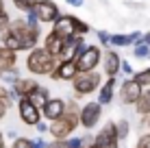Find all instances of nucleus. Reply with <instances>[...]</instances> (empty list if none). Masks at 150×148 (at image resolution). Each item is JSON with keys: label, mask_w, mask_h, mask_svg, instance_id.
<instances>
[{"label": "nucleus", "mask_w": 150, "mask_h": 148, "mask_svg": "<svg viewBox=\"0 0 150 148\" xmlns=\"http://www.w3.org/2000/svg\"><path fill=\"white\" fill-rule=\"evenodd\" d=\"M2 35V44L9 46L13 50H33L37 48V42H39V28H33L28 26L26 20H13L11 26H9Z\"/></svg>", "instance_id": "1"}, {"label": "nucleus", "mask_w": 150, "mask_h": 148, "mask_svg": "<svg viewBox=\"0 0 150 148\" xmlns=\"http://www.w3.org/2000/svg\"><path fill=\"white\" fill-rule=\"evenodd\" d=\"M57 65H59V59H57L48 48H33L28 52V57H26V70L35 76L52 74Z\"/></svg>", "instance_id": "2"}, {"label": "nucleus", "mask_w": 150, "mask_h": 148, "mask_svg": "<svg viewBox=\"0 0 150 148\" xmlns=\"http://www.w3.org/2000/svg\"><path fill=\"white\" fill-rule=\"evenodd\" d=\"M52 30L68 39V37H74V35H87L89 33V24L79 20V18H74V15H61L52 24Z\"/></svg>", "instance_id": "3"}, {"label": "nucleus", "mask_w": 150, "mask_h": 148, "mask_svg": "<svg viewBox=\"0 0 150 148\" xmlns=\"http://www.w3.org/2000/svg\"><path fill=\"white\" fill-rule=\"evenodd\" d=\"M72 87H74L76 96H89L102 87V79L96 70L94 72H79V76L72 81Z\"/></svg>", "instance_id": "4"}, {"label": "nucleus", "mask_w": 150, "mask_h": 148, "mask_svg": "<svg viewBox=\"0 0 150 148\" xmlns=\"http://www.w3.org/2000/svg\"><path fill=\"white\" fill-rule=\"evenodd\" d=\"M102 50H100V46H96V44H87V48L83 50V55L81 57H76V65H79V72H94L96 70V65L102 61Z\"/></svg>", "instance_id": "5"}, {"label": "nucleus", "mask_w": 150, "mask_h": 148, "mask_svg": "<svg viewBox=\"0 0 150 148\" xmlns=\"http://www.w3.org/2000/svg\"><path fill=\"white\" fill-rule=\"evenodd\" d=\"M18 113H20V120L26 126H37L41 122V109L26 96L18 98Z\"/></svg>", "instance_id": "6"}, {"label": "nucleus", "mask_w": 150, "mask_h": 148, "mask_svg": "<svg viewBox=\"0 0 150 148\" xmlns=\"http://www.w3.org/2000/svg\"><path fill=\"white\" fill-rule=\"evenodd\" d=\"M96 146L98 148H120V133H117V122H109L102 126V131L96 135Z\"/></svg>", "instance_id": "7"}, {"label": "nucleus", "mask_w": 150, "mask_h": 148, "mask_svg": "<svg viewBox=\"0 0 150 148\" xmlns=\"http://www.w3.org/2000/svg\"><path fill=\"white\" fill-rule=\"evenodd\" d=\"M35 15L39 18L41 24H54L57 20L61 18V11L59 7H57V2H52V0H39L37 4H35Z\"/></svg>", "instance_id": "8"}, {"label": "nucleus", "mask_w": 150, "mask_h": 148, "mask_svg": "<svg viewBox=\"0 0 150 148\" xmlns=\"http://www.w3.org/2000/svg\"><path fill=\"white\" fill-rule=\"evenodd\" d=\"M144 89H146V87H142L133 76H128V79L122 83V87H120V100L124 105H135L137 100L142 98Z\"/></svg>", "instance_id": "9"}, {"label": "nucleus", "mask_w": 150, "mask_h": 148, "mask_svg": "<svg viewBox=\"0 0 150 148\" xmlns=\"http://www.w3.org/2000/svg\"><path fill=\"white\" fill-rule=\"evenodd\" d=\"M102 115V105L100 103H87L81 107V126L83 129H94L100 122Z\"/></svg>", "instance_id": "10"}, {"label": "nucleus", "mask_w": 150, "mask_h": 148, "mask_svg": "<svg viewBox=\"0 0 150 148\" xmlns=\"http://www.w3.org/2000/svg\"><path fill=\"white\" fill-rule=\"evenodd\" d=\"M65 109H68V103L63 98H50L48 103L41 105V115L52 122V120H59L65 113Z\"/></svg>", "instance_id": "11"}, {"label": "nucleus", "mask_w": 150, "mask_h": 148, "mask_svg": "<svg viewBox=\"0 0 150 148\" xmlns=\"http://www.w3.org/2000/svg\"><path fill=\"white\" fill-rule=\"evenodd\" d=\"M54 81H74L79 76V65H76L74 59L68 61H59V65L54 68V72L50 74Z\"/></svg>", "instance_id": "12"}, {"label": "nucleus", "mask_w": 150, "mask_h": 148, "mask_svg": "<svg viewBox=\"0 0 150 148\" xmlns=\"http://www.w3.org/2000/svg\"><path fill=\"white\" fill-rule=\"evenodd\" d=\"M74 129H76V126L72 124L65 115H61L59 120H52V122H50V135H52L54 140H65V137H68Z\"/></svg>", "instance_id": "13"}, {"label": "nucleus", "mask_w": 150, "mask_h": 148, "mask_svg": "<svg viewBox=\"0 0 150 148\" xmlns=\"http://www.w3.org/2000/svg\"><path fill=\"white\" fill-rule=\"evenodd\" d=\"M102 68H105L107 76H117V72H122V59L115 50H107L102 57Z\"/></svg>", "instance_id": "14"}, {"label": "nucleus", "mask_w": 150, "mask_h": 148, "mask_svg": "<svg viewBox=\"0 0 150 148\" xmlns=\"http://www.w3.org/2000/svg\"><path fill=\"white\" fill-rule=\"evenodd\" d=\"M15 63H18V50L9 48V46H0V74L9 72V70L15 68Z\"/></svg>", "instance_id": "15"}, {"label": "nucleus", "mask_w": 150, "mask_h": 148, "mask_svg": "<svg viewBox=\"0 0 150 148\" xmlns=\"http://www.w3.org/2000/svg\"><path fill=\"white\" fill-rule=\"evenodd\" d=\"M44 48H48L57 59H61V52H63V48H65V37H61L59 33L50 30V33L44 37Z\"/></svg>", "instance_id": "16"}, {"label": "nucleus", "mask_w": 150, "mask_h": 148, "mask_svg": "<svg viewBox=\"0 0 150 148\" xmlns=\"http://www.w3.org/2000/svg\"><path fill=\"white\" fill-rule=\"evenodd\" d=\"M37 89H39V83H37V81H33V79H20L18 83L13 85V91L18 94V98H24V96L30 98Z\"/></svg>", "instance_id": "17"}, {"label": "nucleus", "mask_w": 150, "mask_h": 148, "mask_svg": "<svg viewBox=\"0 0 150 148\" xmlns=\"http://www.w3.org/2000/svg\"><path fill=\"white\" fill-rule=\"evenodd\" d=\"M115 76H109V79L102 83V87L98 89V103L100 105H109L113 100V91H115Z\"/></svg>", "instance_id": "18"}, {"label": "nucleus", "mask_w": 150, "mask_h": 148, "mask_svg": "<svg viewBox=\"0 0 150 148\" xmlns=\"http://www.w3.org/2000/svg\"><path fill=\"white\" fill-rule=\"evenodd\" d=\"M135 109L139 115H150V89H144L142 98L135 103Z\"/></svg>", "instance_id": "19"}, {"label": "nucleus", "mask_w": 150, "mask_h": 148, "mask_svg": "<svg viewBox=\"0 0 150 148\" xmlns=\"http://www.w3.org/2000/svg\"><path fill=\"white\" fill-rule=\"evenodd\" d=\"M15 98H18V94L13 91V87H7L4 83H0V103L7 105L9 109H11V105H13Z\"/></svg>", "instance_id": "20"}, {"label": "nucleus", "mask_w": 150, "mask_h": 148, "mask_svg": "<svg viewBox=\"0 0 150 148\" xmlns=\"http://www.w3.org/2000/svg\"><path fill=\"white\" fill-rule=\"evenodd\" d=\"M133 35H122V33H115L111 35V46H117V48H124V46H133Z\"/></svg>", "instance_id": "21"}, {"label": "nucleus", "mask_w": 150, "mask_h": 148, "mask_svg": "<svg viewBox=\"0 0 150 148\" xmlns=\"http://www.w3.org/2000/svg\"><path fill=\"white\" fill-rule=\"evenodd\" d=\"M133 55H135L137 59H150V46L144 44V39H142V42H137L133 46Z\"/></svg>", "instance_id": "22"}, {"label": "nucleus", "mask_w": 150, "mask_h": 148, "mask_svg": "<svg viewBox=\"0 0 150 148\" xmlns=\"http://www.w3.org/2000/svg\"><path fill=\"white\" fill-rule=\"evenodd\" d=\"M48 96H50V91L46 89V87H41V85H39V89L35 91L33 96H30V100H33L35 105H37V103H39V105H44V103H48V100H50Z\"/></svg>", "instance_id": "23"}, {"label": "nucleus", "mask_w": 150, "mask_h": 148, "mask_svg": "<svg viewBox=\"0 0 150 148\" xmlns=\"http://www.w3.org/2000/svg\"><path fill=\"white\" fill-rule=\"evenodd\" d=\"M11 2L15 4V9H20V11L28 13V11H33V9H35V4H37L39 0H11Z\"/></svg>", "instance_id": "24"}, {"label": "nucleus", "mask_w": 150, "mask_h": 148, "mask_svg": "<svg viewBox=\"0 0 150 148\" xmlns=\"http://www.w3.org/2000/svg\"><path fill=\"white\" fill-rule=\"evenodd\" d=\"M133 79L137 81L142 87H150V68H146V70H139V72H135V76Z\"/></svg>", "instance_id": "25"}, {"label": "nucleus", "mask_w": 150, "mask_h": 148, "mask_svg": "<svg viewBox=\"0 0 150 148\" xmlns=\"http://www.w3.org/2000/svg\"><path fill=\"white\" fill-rule=\"evenodd\" d=\"M0 81H2L4 85H11V87H13V85L20 81V74H18V70L13 68V70H9V72H4L2 76H0Z\"/></svg>", "instance_id": "26"}, {"label": "nucleus", "mask_w": 150, "mask_h": 148, "mask_svg": "<svg viewBox=\"0 0 150 148\" xmlns=\"http://www.w3.org/2000/svg\"><path fill=\"white\" fill-rule=\"evenodd\" d=\"M13 148H35V140H28V137H15V140H13Z\"/></svg>", "instance_id": "27"}, {"label": "nucleus", "mask_w": 150, "mask_h": 148, "mask_svg": "<svg viewBox=\"0 0 150 148\" xmlns=\"http://www.w3.org/2000/svg\"><path fill=\"white\" fill-rule=\"evenodd\" d=\"M117 133H120V140L128 137V133H131V124H128V120H120V122H117Z\"/></svg>", "instance_id": "28"}, {"label": "nucleus", "mask_w": 150, "mask_h": 148, "mask_svg": "<svg viewBox=\"0 0 150 148\" xmlns=\"http://www.w3.org/2000/svg\"><path fill=\"white\" fill-rule=\"evenodd\" d=\"M11 22H13V20L9 18V13H7V11H4V13H0V33H4V30L11 26Z\"/></svg>", "instance_id": "29"}, {"label": "nucleus", "mask_w": 150, "mask_h": 148, "mask_svg": "<svg viewBox=\"0 0 150 148\" xmlns=\"http://www.w3.org/2000/svg\"><path fill=\"white\" fill-rule=\"evenodd\" d=\"M24 20H26V22H28V26H33V28H39V24H41V22H39V18L35 15V11H28Z\"/></svg>", "instance_id": "30"}, {"label": "nucleus", "mask_w": 150, "mask_h": 148, "mask_svg": "<svg viewBox=\"0 0 150 148\" xmlns=\"http://www.w3.org/2000/svg\"><path fill=\"white\" fill-rule=\"evenodd\" d=\"M98 42L100 46H111V35L107 30H98Z\"/></svg>", "instance_id": "31"}, {"label": "nucleus", "mask_w": 150, "mask_h": 148, "mask_svg": "<svg viewBox=\"0 0 150 148\" xmlns=\"http://www.w3.org/2000/svg\"><path fill=\"white\" fill-rule=\"evenodd\" d=\"M72 148H85L87 144V137H74V140H68Z\"/></svg>", "instance_id": "32"}, {"label": "nucleus", "mask_w": 150, "mask_h": 148, "mask_svg": "<svg viewBox=\"0 0 150 148\" xmlns=\"http://www.w3.org/2000/svg\"><path fill=\"white\" fill-rule=\"evenodd\" d=\"M48 148H72V146H70V142H65V140H54L52 144H48Z\"/></svg>", "instance_id": "33"}, {"label": "nucleus", "mask_w": 150, "mask_h": 148, "mask_svg": "<svg viewBox=\"0 0 150 148\" xmlns=\"http://www.w3.org/2000/svg\"><path fill=\"white\" fill-rule=\"evenodd\" d=\"M137 148H150V133L148 135H142L137 142Z\"/></svg>", "instance_id": "34"}, {"label": "nucleus", "mask_w": 150, "mask_h": 148, "mask_svg": "<svg viewBox=\"0 0 150 148\" xmlns=\"http://www.w3.org/2000/svg\"><path fill=\"white\" fill-rule=\"evenodd\" d=\"M122 72L126 74V76H135V72H133V65L126 63V61H122Z\"/></svg>", "instance_id": "35"}, {"label": "nucleus", "mask_w": 150, "mask_h": 148, "mask_svg": "<svg viewBox=\"0 0 150 148\" xmlns=\"http://www.w3.org/2000/svg\"><path fill=\"white\" fill-rule=\"evenodd\" d=\"M35 148H48V144L44 142V137H37V140H35Z\"/></svg>", "instance_id": "36"}, {"label": "nucleus", "mask_w": 150, "mask_h": 148, "mask_svg": "<svg viewBox=\"0 0 150 148\" xmlns=\"http://www.w3.org/2000/svg\"><path fill=\"white\" fill-rule=\"evenodd\" d=\"M65 2H68L70 7H74V9H79V7H83V0H65Z\"/></svg>", "instance_id": "37"}, {"label": "nucleus", "mask_w": 150, "mask_h": 148, "mask_svg": "<svg viewBox=\"0 0 150 148\" xmlns=\"http://www.w3.org/2000/svg\"><path fill=\"white\" fill-rule=\"evenodd\" d=\"M7 109H9V107H7V105H2V103H0V120H2V118H4V113H7Z\"/></svg>", "instance_id": "38"}, {"label": "nucleus", "mask_w": 150, "mask_h": 148, "mask_svg": "<svg viewBox=\"0 0 150 148\" xmlns=\"http://www.w3.org/2000/svg\"><path fill=\"white\" fill-rule=\"evenodd\" d=\"M142 39H144V44H148V46H150V30H148V33H144V37H142Z\"/></svg>", "instance_id": "39"}, {"label": "nucleus", "mask_w": 150, "mask_h": 148, "mask_svg": "<svg viewBox=\"0 0 150 148\" xmlns=\"http://www.w3.org/2000/svg\"><path fill=\"white\" fill-rule=\"evenodd\" d=\"M4 146H7V144H4V133L0 131V148H4Z\"/></svg>", "instance_id": "40"}, {"label": "nucleus", "mask_w": 150, "mask_h": 148, "mask_svg": "<svg viewBox=\"0 0 150 148\" xmlns=\"http://www.w3.org/2000/svg\"><path fill=\"white\" fill-rule=\"evenodd\" d=\"M0 13H4V0H0Z\"/></svg>", "instance_id": "41"}, {"label": "nucleus", "mask_w": 150, "mask_h": 148, "mask_svg": "<svg viewBox=\"0 0 150 148\" xmlns=\"http://www.w3.org/2000/svg\"><path fill=\"white\" fill-rule=\"evenodd\" d=\"M85 148H98V146H96V142H94V144H87Z\"/></svg>", "instance_id": "42"}, {"label": "nucleus", "mask_w": 150, "mask_h": 148, "mask_svg": "<svg viewBox=\"0 0 150 148\" xmlns=\"http://www.w3.org/2000/svg\"><path fill=\"white\" fill-rule=\"evenodd\" d=\"M148 129H150V115H148Z\"/></svg>", "instance_id": "43"}]
</instances>
